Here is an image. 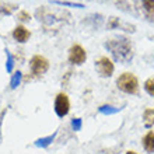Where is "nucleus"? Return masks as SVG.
Returning <instances> with one entry per match:
<instances>
[{"label": "nucleus", "instance_id": "obj_1", "mask_svg": "<svg viewBox=\"0 0 154 154\" xmlns=\"http://www.w3.org/2000/svg\"><path fill=\"white\" fill-rule=\"evenodd\" d=\"M105 48L108 49V52H111L115 60L122 65H129L133 60V46L128 37L119 35V37L111 38L105 42Z\"/></svg>", "mask_w": 154, "mask_h": 154}, {"label": "nucleus", "instance_id": "obj_2", "mask_svg": "<svg viewBox=\"0 0 154 154\" xmlns=\"http://www.w3.org/2000/svg\"><path fill=\"white\" fill-rule=\"evenodd\" d=\"M116 87L121 91L130 95H136L139 94V80L137 77L134 76L133 73L125 72L116 79Z\"/></svg>", "mask_w": 154, "mask_h": 154}, {"label": "nucleus", "instance_id": "obj_3", "mask_svg": "<svg viewBox=\"0 0 154 154\" xmlns=\"http://www.w3.org/2000/svg\"><path fill=\"white\" fill-rule=\"evenodd\" d=\"M29 67H31V72H32L34 76H42L48 72L49 60L46 57L41 56V55H35L29 60Z\"/></svg>", "mask_w": 154, "mask_h": 154}, {"label": "nucleus", "instance_id": "obj_4", "mask_svg": "<svg viewBox=\"0 0 154 154\" xmlns=\"http://www.w3.org/2000/svg\"><path fill=\"white\" fill-rule=\"evenodd\" d=\"M70 111V100L66 93H59L55 98V112L59 118H63Z\"/></svg>", "mask_w": 154, "mask_h": 154}, {"label": "nucleus", "instance_id": "obj_5", "mask_svg": "<svg viewBox=\"0 0 154 154\" xmlns=\"http://www.w3.org/2000/svg\"><path fill=\"white\" fill-rule=\"evenodd\" d=\"M67 57H69L70 63L80 66V65H83V63L87 60V52H85V49L83 48L81 45L76 44V45H73V46L69 49V56Z\"/></svg>", "mask_w": 154, "mask_h": 154}, {"label": "nucleus", "instance_id": "obj_6", "mask_svg": "<svg viewBox=\"0 0 154 154\" xmlns=\"http://www.w3.org/2000/svg\"><path fill=\"white\" fill-rule=\"evenodd\" d=\"M95 69L101 77H111L115 70V66L109 57L101 56L98 60H95Z\"/></svg>", "mask_w": 154, "mask_h": 154}, {"label": "nucleus", "instance_id": "obj_7", "mask_svg": "<svg viewBox=\"0 0 154 154\" xmlns=\"http://www.w3.org/2000/svg\"><path fill=\"white\" fill-rule=\"evenodd\" d=\"M29 37H31V32L25 28L24 25H17L16 28H14V31H13V38L16 41H18L20 44L27 42L29 39Z\"/></svg>", "mask_w": 154, "mask_h": 154}, {"label": "nucleus", "instance_id": "obj_8", "mask_svg": "<svg viewBox=\"0 0 154 154\" xmlns=\"http://www.w3.org/2000/svg\"><path fill=\"white\" fill-rule=\"evenodd\" d=\"M142 144L143 149L147 151V153H154V132L153 130H149L142 139Z\"/></svg>", "mask_w": 154, "mask_h": 154}, {"label": "nucleus", "instance_id": "obj_9", "mask_svg": "<svg viewBox=\"0 0 154 154\" xmlns=\"http://www.w3.org/2000/svg\"><path fill=\"white\" fill-rule=\"evenodd\" d=\"M17 8H18L17 4L6 3V2H2V0H0V16H11Z\"/></svg>", "mask_w": 154, "mask_h": 154}, {"label": "nucleus", "instance_id": "obj_10", "mask_svg": "<svg viewBox=\"0 0 154 154\" xmlns=\"http://www.w3.org/2000/svg\"><path fill=\"white\" fill-rule=\"evenodd\" d=\"M143 121L146 126H153L154 125V108H147L143 112Z\"/></svg>", "mask_w": 154, "mask_h": 154}, {"label": "nucleus", "instance_id": "obj_11", "mask_svg": "<svg viewBox=\"0 0 154 154\" xmlns=\"http://www.w3.org/2000/svg\"><path fill=\"white\" fill-rule=\"evenodd\" d=\"M143 8L149 18H154V0H142Z\"/></svg>", "mask_w": 154, "mask_h": 154}, {"label": "nucleus", "instance_id": "obj_12", "mask_svg": "<svg viewBox=\"0 0 154 154\" xmlns=\"http://www.w3.org/2000/svg\"><path fill=\"white\" fill-rule=\"evenodd\" d=\"M144 91H146L149 95L154 97V77H150L144 81Z\"/></svg>", "mask_w": 154, "mask_h": 154}, {"label": "nucleus", "instance_id": "obj_13", "mask_svg": "<svg viewBox=\"0 0 154 154\" xmlns=\"http://www.w3.org/2000/svg\"><path fill=\"white\" fill-rule=\"evenodd\" d=\"M6 55H7V63H6V67H7V72H11L13 70V65H14V57L11 56V53L6 49Z\"/></svg>", "mask_w": 154, "mask_h": 154}, {"label": "nucleus", "instance_id": "obj_14", "mask_svg": "<svg viewBox=\"0 0 154 154\" xmlns=\"http://www.w3.org/2000/svg\"><path fill=\"white\" fill-rule=\"evenodd\" d=\"M20 80H21V73H20V72L14 73V76H13V79H11V87H13V88H16L17 85H18Z\"/></svg>", "mask_w": 154, "mask_h": 154}, {"label": "nucleus", "instance_id": "obj_15", "mask_svg": "<svg viewBox=\"0 0 154 154\" xmlns=\"http://www.w3.org/2000/svg\"><path fill=\"white\" fill-rule=\"evenodd\" d=\"M18 20H21V21H29V20H31V16H29L25 10H21V11L18 13Z\"/></svg>", "mask_w": 154, "mask_h": 154}, {"label": "nucleus", "instance_id": "obj_16", "mask_svg": "<svg viewBox=\"0 0 154 154\" xmlns=\"http://www.w3.org/2000/svg\"><path fill=\"white\" fill-rule=\"evenodd\" d=\"M56 4H62V6H74V7H83V4H76V3H69V2H53Z\"/></svg>", "mask_w": 154, "mask_h": 154}, {"label": "nucleus", "instance_id": "obj_17", "mask_svg": "<svg viewBox=\"0 0 154 154\" xmlns=\"http://www.w3.org/2000/svg\"><path fill=\"white\" fill-rule=\"evenodd\" d=\"M126 154H137V153H136V151H132V150H130V151H126Z\"/></svg>", "mask_w": 154, "mask_h": 154}]
</instances>
